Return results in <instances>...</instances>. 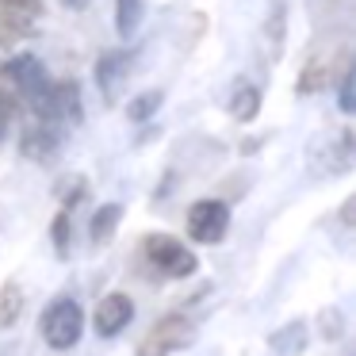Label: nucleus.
Masks as SVG:
<instances>
[{
	"mask_svg": "<svg viewBox=\"0 0 356 356\" xmlns=\"http://www.w3.org/2000/svg\"><path fill=\"white\" fill-rule=\"evenodd\" d=\"M4 81H12V92H16V100L24 104V108L31 111L35 119H47L50 88H54V81H50V73L42 70L39 58H31V54L12 58V62L4 65Z\"/></svg>",
	"mask_w": 356,
	"mask_h": 356,
	"instance_id": "f257e3e1",
	"label": "nucleus"
},
{
	"mask_svg": "<svg viewBox=\"0 0 356 356\" xmlns=\"http://www.w3.org/2000/svg\"><path fill=\"white\" fill-rule=\"evenodd\" d=\"M138 253H142L146 268L154 272L157 280H184V276H192V272L200 268L195 253L180 238H172V234H146L142 245H138Z\"/></svg>",
	"mask_w": 356,
	"mask_h": 356,
	"instance_id": "f03ea898",
	"label": "nucleus"
},
{
	"mask_svg": "<svg viewBox=\"0 0 356 356\" xmlns=\"http://www.w3.org/2000/svg\"><path fill=\"white\" fill-rule=\"evenodd\" d=\"M39 325H42V341H47L50 348L70 353V348L81 341V333H85V310H81L77 299L62 295V299H54L47 310H42Z\"/></svg>",
	"mask_w": 356,
	"mask_h": 356,
	"instance_id": "7ed1b4c3",
	"label": "nucleus"
},
{
	"mask_svg": "<svg viewBox=\"0 0 356 356\" xmlns=\"http://www.w3.org/2000/svg\"><path fill=\"white\" fill-rule=\"evenodd\" d=\"M195 341V325L188 314H165L149 325V333L142 337L138 356H172L180 348H188Z\"/></svg>",
	"mask_w": 356,
	"mask_h": 356,
	"instance_id": "20e7f679",
	"label": "nucleus"
},
{
	"mask_svg": "<svg viewBox=\"0 0 356 356\" xmlns=\"http://www.w3.org/2000/svg\"><path fill=\"white\" fill-rule=\"evenodd\" d=\"M42 16V0H0V47L12 50L35 35Z\"/></svg>",
	"mask_w": 356,
	"mask_h": 356,
	"instance_id": "39448f33",
	"label": "nucleus"
},
{
	"mask_svg": "<svg viewBox=\"0 0 356 356\" xmlns=\"http://www.w3.org/2000/svg\"><path fill=\"white\" fill-rule=\"evenodd\" d=\"M230 230V207L222 200H200L188 211V238L200 245H218Z\"/></svg>",
	"mask_w": 356,
	"mask_h": 356,
	"instance_id": "423d86ee",
	"label": "nucleus"
},
{
	"mask_svg": "<svg viewBox=\"0 0 356 356\" xmlns=\"http://www.w3.org/2000/svg\"><path fill=\"white\" fill-rule=\"evenodd\" d=\"M131 318H134V302H131V295H123V291L104 295L92 310V325H96L100 337H119V333L131 325Z\"/></svg>",
	"mask_w": 356,
	"mask_h": 356,
	"instance_id": "0eeeda50",
	"label": "nucleus"
},
{
	"mask_svg": "<svg viewBox=\"0 0 356 356\" xmlns=\"http://www.w3.org/2000/svg\"><path fill=\"white\" fill-rule=\"evenodd\" d=\"M131 62H134L131 50H104L100 54V62H96V85H100V92L108 104L119 96L127 73H131Z\"/></svg>",
	"mask_w": 356,
	"mask_h": 356,
	"instance_id": "6e6552de",
	"label": "nucleus"
},
{
	"mask_svg": "<svg viewBox=\"0 0 356 356\" xmlns=\"http://www.w3.org/2000/svg\"><path fill=\"white\" fill-rule=\"evenodd\" d=\"M62 138H65V131H58V127L31 123L19 134V149H24V157H31V161H50V157L62 149Z\"/></svg>",
	"mask_w": 356,
	"mask_h": 356,
	"instance_id": "1a4fd4ad",
	"label": "nucleus"
},
{
	"mask_svg": "<svg viewBox=\"0 0 356 356\" xmlns=\"http://www.w3.org/2000/svg\"><path fill=\"white\" fill-rule=\"evenodd\" d=\"M264 35V65H276L284 54V35H287V4L284 0H272V12L261 27Z\"/></svg>",
	"mask_w": 356,
	"mask_h": 356,
	"instance_id": "9d476101",
	"label": "nucleus"
},
{
	"mask_svg": "<svg viewBox=\"0 0 356 356\" xmlns=\"http://www.w3.org/2000/svg\"><path fill=\"white\" fill-rule=\"evenodd\" d=\"M330 77H333V58H310V62L302 65L299 81H295V92L299 96L322 92V88L330 85Z\"/></svg>",
	"mask_w": 356,
	"mask_h": 356,
	"instance_id": "9b49d317",
	"label": "nucleus"
},
{
	"mask_svg": "<svg viewBox=\"0 0 356 356\" xmlns=\"http://www.w3.org/2000/svg\"><path fill=\"white\" fill-rule=\"evenodd\" d=\"M257 111H261V88L249 85V81H238L230 92V115L238 119V123H253Z\"/></svg>",
	"mask_w": 356,
	"mask_h": 356,
	"instance_id": "f8f14e48",
	"label": "nucleus"
},
{
	"mask_svg": "<svg viewBox=\"0 0 356 356\" xmlns=\"http://www.w3.org/2000/svg\"><path fill=\"white\" fill-rule=\"evenodd\" d=\"M119 218H123V207H119V203H104V207L96 211L92 222H88V238H92V245H104V241L115 234Z\"/></svg>",
	"mask_w": 356,
	"mask_h": 356,
	"instance_id": "ddd939ff",
	"label": "nucleus"
},
{
	"mask_svg": "<svg viewBox=\"0 0 356 356\" xmlns=\"http://www.w3.org/2000/svg\"><path fill=\"white\" fill-rule=\"evenodd\" d=\"M19 314H24V291H19L16 280H8V284L0 287V330L16 325Z\"/></svg>",
	"mask_w": 356,
	"mask_h": 356,
	"instance_id": "4468645a",
	"label": "nucleus"
},
{
	"mask_svg": "<svg viewBox=\"0 0 356 356\" xmlns=\"http://www.w3.org/2000/svg\"><path fill=\"white\" fill-rule=\"evenodd\" d=\"M302 345H307V325L302 322H291V325H284L280 333H272V348H276L280 356L302 353Z\"/></svg>",
	"mask_w": 356,
	"mask_h": 356,
	"instance_id": "2eb2a0df",
	"label": "nucleus"
},
{
	"mask_svg": "<svg viewBox=\"0 0 356 356\" xmlns=\"http://www.w3.org/2000/svg\"><path fill=\"white\" fill-rule=\"evenodd\" d=\"M142 24V0H119L115 4V27L123 39H131Z\"/></svg>",
	"mask_w": 356,
	"mask_h": 356,
	"instance_id": "dca6fc26",
	"label": "nucleus"
},
{
	"mask_svg": "<svg viewBox=\"0 0 356 356\" xmlns=\"http://www.w3.org/2000/svg\"><path fill=\"white\" fill-rule=\"evenodd\" d=\"M165 104V92H142V96H134L131 100V108H127V115H131V123H146V119H154L157 115V108Z\"/></svg>",
	"mask_w": 356,
	"mask_h": 356,
	"instance_id": "f3484780",
	"label": "nucleus"
},
{
	"mask_svg": "<svg viewBox=\"0 0 356 356\" xmlns=\"http://www.w3.org/2000/svg\"><path fill=\"white\" fill-rule=\"evenodd\" d=\"M337 104H341V111H345V115H353V111H356V70H353V62H345V73H341V96H337Z\"/></svg>",
	"mask_w": 356,
	"mask_h": 356,
	"instance_id": "a211bd4d",
	"label": "nucleus"
},
{
	"mask_svg": "<svg viewBox=\"0 0 356 356\" xmlns=\"http://www.w3.org/2000/svg\"><path fill=\"white\" fill-rule=\"evenodd\" d=\"M16 111H19L16 92H8V88H0V142L8 138L12 123H16Z\"/></svg>",
	"mask_w": 356,
	"mask_h": 356,
	"instance_id": "6ab92c4d",
	"label": "nucleus"
},
{
	"mask_svg": "<svg viewBox=\"0 0 356 356\" xmlns=\"http://www.w3.org/2000/svg\"><path fill=\"white\" fill-rule=\"evenodd\" d=\"M341 333H345V325H341V310H322V337L337 341Z\"/></svg>",
	"mask_w": 356,
	"mask_h": 356,
	"instance_id": "aec40b11",
	"label": "nucleus"
},
{
	"mask_svg": "<svg viewBox=\"0 0 356 356\" xmlns=\"http://www.w3.org/2000/svg\"><path fill=\"white\" fill-rule=\"evenodd\" d=\"M65 8H85V0H62Z\"/></svg>",
	"mask_w": 356,
	"mask_h": 356,
	"instance_id": "412c9836",
	"label": "nucleus"
}]
</instances>
